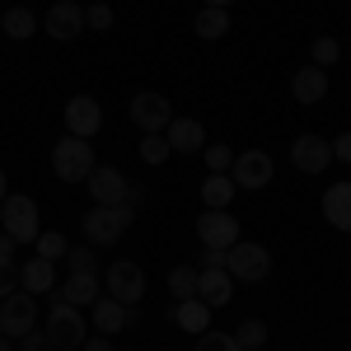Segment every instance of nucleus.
<instances>
[{"instance_id": "nucleus-14", "label": "nucleus", "mask_w": 351, "mask_h": 351, "mask_svg": "<svg viewBox=\"0 0 351 351\" xmlns=\"http://www.w3.org/2000/svg\"><path fill=\"white\" fill-rule=\"evenodd\" d=\"M291 164H295L300 173H324L328 164H332V145H328L324 136L304 132L291 141Z\"/></svg>"}, {"instance_id": "nucleus-18", "label": "nucleus", "mask_w": 351, "mask_h": 351, "mask_svg": "<svg viewBox=\"0 0 351 351\" xmlns=\"http://www.w3.org/2000/svg\"><path fill=\"white\" fill-rule=\"evenodd\" d=\"M164 141H169L173 155H197V150H206V127L197 117H173L164 127Z\"/></svg>"}, {"instance_id": "nucleus-23", "label": "nucleus", "mask_w": 351, "mask_h": 351, "mask_svg": "<svg viewBox=\"0 0 351 351\" xmlns=\"http://www.w3.org/2000/svg\"><path fill=\"white\" fill-rule=\"evenodd\" d=\"M234 178L230 173H206L202 178V206L206 211H230V202H234Z\"/></svg>"}, {"instance_id": "nucleus-41", "label": "nucleus", "mask_w": 351, "mask_h": 351, "mask_svg": "<svg viewBox=\"0 0 351 351\" xmlns=\"http://www.w3.org/2000/svg\"><path fill=\"white\" fill-rule=\"evenodd\" d=\"M10 197V178H5V169H0V202Z\"/></svg>"}, {"instance_id": "nucleus-17", "label": "nucleus", "mask_w": 351, "mask_h": 351, "mask_svg": "<svg viewBox=\"0 0 351 351\" xmlns=\"http://www.w3.org/2000/svg\"><path fill=\"white\" fill-rule=\"evenodd\" d=\"M99 295H104V276H99V271H71L66 286L52 291V300H66V304H75V309H89Z\"/></svg>"}, {"instance_id": "nucleus-5", "label": "nucleus", "mask_w": 351, "mask_h": 351, "mask_svg": "<svg viewBox=\"0 0 351 351\" xmlns=\"http://www.w3.org/2000/svg\"><path fill=\"white\" fill-rule=\"evenodd\" d=\"M225 271H230L234 281H248V286H258V281H267V271H271V253L263 248V243L239 239L234 248H225Z\"/></svg>"}, {"instance_id": "nucleus-38", "label": "nucleus", "mask_w": 351, "mask_h": 351, "mask_svg": "<svg viewBox=\"0 0 351 351\" xmlns=\"http://www.w3.org/2000/svg\"><path fill=\"white\" fill-rule=\"evenodd\" d=\"M202 267H225V248H202Z\"/></svg>"}, {"instance_id": "nucleus-8", "label": "nucleus", "mask_w": 351, "mask_h": 351, "mask_svg": "<svg viewBox=\"0 0 351 351\" xmlns=\"http://www.w3.org/2000/svg\"><path fill=\"white\" fill-rule=\"evenodd\" d=\"M271 173H276V164H271L267 150H239V155H234V164H230L234 188H248V192H263L271 183Z\"/></svg>"}, {"instance_id": "nucleus-27", "label": "nucleus", "mask_w": 351, "mask_h": 351, "mask_svg": "<svg viewBox=\"0 0 351 351\" xmlns=\"http://www.w3.org/2000/svg\"><path fill=\"white\" fill-rule=\"evenodd\" d=\"M136 150H141V160L150 164V169H155V164H164L169 155H173V150H169V141H164V132H145Z\"/></svg>"}, {"instance_id": "nucleus-35", "label": "nucleus", "mask_w": 351, "mask_h": 351, "mask_svg": "<svg viewBox=\"0 0 351 351\" xmlns=\"http://www.w3.org/2000/svg\"><path fill=\"white\" fill-rule=\"evenodd\" d=\"M10 291H19V267H14V258H0V300Z\"/></svg>"}, {"instance_id": "nucleus-42", "label": "nucleus", "mask_w": 351, "mask_h": 351, "mask_svg": "<svg viewBox=\"0 0 351 351\" xmlns=\"http://www.w3.org/2000/svg\"><path fill=\"white\" fill-rule=\"evenodd\" d=\"M202 5H211V10H230L234 0H202Z\"/></svg>"}, {"instance_id": "nucleus-21", "label": "nucleus", "mask_w": 351, "mask_h": 351, "mask_svg": "<svg viewBox=\"0 0 351 351\" xmlns=\"http://www.w3.org/2000/svg\"><path fill=\"white\" fill-rule=\"evenodd\" d=\"M324 220L332 230L351 234V183H332V188L324 192Z\"/></svg>"}, {"instance_id": "nucleus-30", "label": "nucleus", "mask_w": 351, "mask_h": 351, "mask_svg": "<svg viewBox=\"0 0 351 351\" xmlns=\"http://www.w3.org/2000/svg\"><path fill=\"white\" fill-rule=\"evenodd\" d=\"M197 351H243L239 342H234V332H197Z\"/></svg>"}, {"instance_id": "nucleus-16", "label": "nucleus", "mask_w": 351, "mask_h": 351, "mask_svg": "<svg viewBox=\"0 0 351 351\" xmlns=\"http://www.w3.org/2000/svg\"><path fill=\"white\" fill-rule=\"evenodd\" d=\"M197 300L211 309H225L234 300V276L225 267H197Z\"/></svg>"}, {"instance_id": "nucleus-4", "label": "nucleus", "mask_w": 351, "mask_h": 351, "mask_svg": "<svg viewBox=\"0 0 351 351\" xmlns=\"http://www.w3.org/2000/svg\"><path fill=\"white\" fill-rule=\"evenodd\" d=\"M0 230L10 234L14 243H38V202L24 197V192H10L5 202H0Z\"/></svg>"}, {"instance_id": "nucleus-29", "label": "nucleus", "mask_w": 351, "mask_h": 351, "mask_svg": "<svg viewBox=\"0 0 351 351\" xmlns=\"http://www.w3.org/2000/svg\"><path fill=\"white\" fill-rule=\"evenodd\" d=\"M234 342H239L243 351H258V347H267V324H263V319H248V324H239V332H234Z\"/></svg>"}, {"instance_id": "nucleus-26", "label": "nucleus", "mask_w": 351, "mask_h": 351, "mask_svg": "<svg viewBox=\"0 0 351 351\" xmlns=\"http://www.w3.org/2000/svg\"><path fill=\"white\" fill-rule=\"evenodd\" d=\"M169 295L173 300H192L197 295V267H192V263H178V267L169 271Z\"/></svg>"}, {"instance_id": "nucleus-25", "label": "nucleus", "mask_w": 351, "mask_h": 351, "mask_svg": "<svg viewBox=\"0 0 351 351\" xmlns=\"http://www.w3.org/2000/svg\"><path fill=\"white\" fill-rule=\"evenodd\" d=\"M0 33H5V38H14V43H24V38H33V33H38V14H33V10H24V5H14V10H5Z\"/></svg>"}, {"instance_id": "nucleus-12", "label": "nucleus", "mask_w": 351, "mask_h": 351, "mask_svg": "<svg viewBox=\"0 0 351 351\" xmlns=\"http://www.w3.org/2000/svg\"><path fill=\"white\" fill-rule=\"evenodd\" d=\"M89 319H94V328L104 332V337H112V332H122V328H132L141 314H136V304H122V300H112L108 291L89 304Z\"/></svg>"}, {"instance_id": "nucleus-22", "label": "nucleus", "mask_w": 351, "mask_h": 351, "mask_svg": "<svg viewBox=\"0 0 351 351\" xmlns=\"http://www.w3.org/2000/svg\"><path fill=\"white\" fill-rule=\"evenodd\" d=\"M173 324L183 328V332H206L211 328V304H202V300L192 295V300H173Z\"/></svg>"}, {"instance_id": "nucleus-34", "label": "nucleus", "mask_w": 351, "mask_h": 351, "mask_svg": "<svg viewBox=\"0 0 351 351\" xmlns=\"http://www.w3.org/2000/svg\"><path fill=\"white\" fill-rule=\"evenodd\" d=\"M84 28H112V5H104V0L89 5L84 10Z\"/></svg>"}, {"instance_id": "nucleus-33", "label": "nucleus", "mask_w": 351, "mask_h": 351, "mask_svg": "<svg viewBox=\"0 0 351 351\" xmlns=\"http://www.w3.org/2000/svg\"><path fill=\"white\" fill-rule=\"evenodd\" d=\"M66 263H71V271H99V258H94V248L84 243V248H71L66 253Z\"/></svg>"}, {"instance_id": "nucleus-11", "label": "nucleus", "mask_w": 351, "mask_h": 351, "mask_svg": "<svg viewBox=\"0 0 351 351\" xmlns=\"http://www.w3.org/2000/svg\"><path fill=\"white\" fill-rule=\"evenodd\" d=\"M197 239H202V248H234L239 243V220L230 211H202L197 216Z\"/></svg>"}, {"instance_id": "nucleus-37", "label": "nucleus", "mask_w": 351, "mask_h": 351, "mask_svg": "<svg viewBox=\"0 0 351 351\" xmlns=\"http://www.w3.org/2000/svg\"><path fill=\"white\" fill-rule=\"evenodd\" d=\"M328 145H332V160L337 164H351V132H342L337 141H328Z\"/></svg>"}, {"instance_id": "nucleus-7", "label": "nucleus", "mask_w": 351, "mask_h": 351, "mask_svg": "<svg viewBox=\"0 0 351 351\" xmlns=\"http://www.w3.org/2000/svg\"><path fill=\"white\" fill-rule=\"evenodd\" d=\"M84 188H89V197H94V206H122V202H132L127 173L112 169V164H94V173L84 178ZM136 206H141V202H136Z\"/></svg>"}, {"instance_id": "nucleus-2", "label": "nucleus", "mask_w": 351, "mask_h": 351, "mask_svg": "<svg viewBox=\"0 0 351 351\" xmlns=\"http://www.w3.org/2000/svg\"><path fill=\"white\" fill-rule=\"evenodd\" d=\"M94 141H84V136H61L52 145V173L61 183H84L89 173H94Z\"/></svg>"}, {"instance_id": "nucleus-31", "label": "nucleus", "mask_w": 351, "mask_h": 351, "mask_svg": "<svg viewBox=\"0 0 351 351\" xmlns=\"http://www.w3.org/2000/svg\"><path fill=\"white\" fill-rule=\"evenodd\" d=\"M337 56H342V43L337 38H314V66H337Z\"/></svg>"}, {"instance_id": "nucleus-19", "label": "nucleus", "mask_w": 351, "mask_h": 351, "mask_svg": "<svg viewBox=\"0 0 351 351\" xmlns=\"http://www.w3.org/2000/svg\"><path fill=\"white\" fill-rule=\"evenodd\" d=\"M19 291H28V295H52L56 291V263L33 253L24 267H19Z\"/></svg>"}, {"instance_id": "nucleus-3", "label": "nucleus", "mask_w": 351, "mask_h": 351, "mask_svg": "<svg viewBox=\"0 0 351 351\" xmlns=\"http://www.w3.org/2000/svg\"><path fill=\"white\" fill-rule=\"evenodd\" d=\"M47 337H52L56 351H80L84 337H89V324H84V314L75 304H66V300H52V309H47V328H43Z\"/></svg>"}, {"instance_id": "nucleus-44", "label": "nucleus", "mask_w": 351, "mask_h": 351, "mask_svg": "<svg viewBox=\"0 0 351 351\" xmlns=\"http://www.w3.org/2000/svg\"><path fill=\"white\" fill-rule=\"evenodd\" d=\"M258 351H267V347H258Z\"/></svg>"}, {"instance_id": "nucleus-10", "label": "nucleus", "mask_w": 351, "mask_h": 351, "mask_svg": "<svg viewBox=\"0 0 351 351\" xmlns=\"http://www.w3.org/2000/svg\"><path fill=\"white\" fill-rule=\"evenodd\" d=\"M127 112H132V122H136V127H141V136H145V132H164V127L173 122V104H169L164 94H155V89L136 94Z\"/></svg>"}, {"instance_id": "nucleus-13", "label": "nucleus", "mask_w": 351, "mask_h": 351, "mask_svg": "<svg viewBox=\"0 0 351 351\" xmlns=\"http://www.w3.org/2000/svg\"><path fill=\"white\" fill-rule=\"evenodd\" d=\"M66 132L84 136V141L104 132V108H99V99H94V94H75V99L66 104Z\"/></svg>"}, {"instance_id": "nucleus-32", "label": "nucleus", "mask_w": 351, "mask_h": 351, "mask_svg": "<svg viewBox=\"0 0 351 351\" xmlns=\"http://www.w3.org/2000/svg\"><path fill=\"white\" fill-rule=\"evenodd\" d=\"M202 155H206V169L211 173H230V164H234V150L230 145H206Z\"/></svg>"}, {"instance_id": "nucleus-40", "label": "nucleus", "mask_w": 351, "mask_h": 351, "mask_svg": "<svg viewBox=\"0 0 351 351\" xmlns=\"http://www.w3.org/2000/svg\"><path fill=\"white\" fill-rule=\"evenodd\" d=\"M14 248H19V243H14V239H10V234H5V230H0V258H10Z\"/></svg>"}, {"instance_id": "nucleus-1", "label": "nucleus", "mask_w": 351, "mask_h": 351, "mask_svg": "<svg viewBox=\"0 0 351 351\" xmlns=\"http://www.w3.org/2000/svg\"><path fill=\"white\" fill-rule=\"evenodd\" d=\"M132 220H136V202H122V206H89L80 216V234H84L89 248H112V243L132 230Z\"/></svg>"}, {"instance_id": "nucleus-28", "label": "nucleus", "mask_w": 351, "mask_h": 351, "mask_svg": "<svg viewBox=\"0 0 351 351\" xmlns=\"http://www.w3.org/2000/svg\"><path fill=\"white\" fill-rule=\"evenodd\" d=\"M66 253H71V243H66V234H61V230H43V234H38V258L61 263Z\"/></svg>"}, {"instance_id": "nucleus-6", "label": "nucleus", "mask_w": 351, "mask_h": 351, "mask_svg": "<svg viewBox=\"0 0 351 351\" xmlns=\"http://www.w3.org/2000/svg\"><path fill=\"white\" fill-rule=\"evenodd\" d=\"M38 328V295L28 291H10L0 300V332L5 337H28Z\"/></svg>"}, {"instance_id": "nucleus-15", "label": "nucleus", "mask_w": 351, "mask_h": 351, "mask_svg": "<svg viewBox=\"0 0 351 351\" xmlns=\"http://www.w3.org/2000/svg\"><path fill=\"white\" fill-rule=\"evenodd\" d=\"M43 28H47V38H56V43H71L84 28V5L80 0H56L52 10L43 14Z\"/></svg>"}, {"instance_id": "nucleus-20", "label": "nucleus", "mask_w": 351, "mask_h": 351, "mask_svg": "<svg viewBox=\"0 0 351 351\" xmlns=\"http://www.w3.org/2000/svg\"><path fill=\"white\" fill-rule=\"evenodd\" d=\"M291 94L300 104H324L328 99V71L324 66H300L295 80H291Z\"/></svg>"}, {"instance_id": "nucleus-39", "label": "nucleus", "mask_w": 351, "mask_h": 351, "mask_svg": "<svg viewBox=\"0 0 351 351\" xmlns=\"http://www.w3.org/2000/svg\"><path fill=\"white\" fill-rule=\"evenodd\" d=\"M80 351H112V337H104V332H99V337H84Z\"/></svg>"}, {"instance_id": "nucleus-24", "label": "nucleus", "mask_w": 351, "mask_h": 351, "mask_svg": "<svg viewBox=\"0 0 351 351\" xmlns=\"http://www.w3.org/2000/svg\"><path fill=\"white\" fill-rule=\"evenodd\" d=\"M192 28H197L202 43H220V38L230 33V10H211V5H202L197 19H192Z\"/></svg>"}, {"instance_id": "nucleus-43", "label": "nucleus", "mask_w": 351, "mask_h": 351, "mask_svg": "<svg viewBox=\"0 0 351 351\" xmlns=\"http://www.w3.org/2000/svg\"><path fill=\"white\" fill-rule=\"evenodd\" d=\"M0 351H14V347H10V337H5V332H0Z\"/></svg>"}, {"instance_id": "nucleus-9", "label": "nucleus", "mask_w": 351, "mask_h": 351, "mask_svg": "<svg viewBox=\"0 0 351 351\" xmlns=\"http://www.w3.org/2000/svg\"><path fill=\"white\" fill-rule=\"evenodd\" d=\"M104 291H108L112 300H122V304H141V295H145V271L136 267L132 258H117V263L104 271Z\"/></svg>"}, {"instance_id": "nucleus-36", "label": "nucleus", "mask_w": 351, "mask_h": 351, "mask_svg": "<svg viewBox=\"0 0 351 351\" xmlns=\"http://www.w3.org/2000/svg\"><path fill=\"white\" fill-rule=\"evenodd\" d=\"M19 351H56V347H52V337H47L43 328H33L28 337H19Z\"/></svg>"}]
</instances>
